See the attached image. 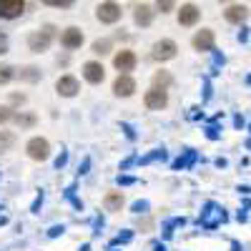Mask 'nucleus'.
I'll return each mask as SVG.
<instances>
[{"label":"nucleus","mask_w":251,"mask_h":251,"mask_svg":"<svg viewBox=\"0 0 251 251\" xmlns=\"http://www.w3.org/2000/svg\"><path fill=\"white\" fill-rule=\"evenodd\" d=\"M50 43H53V28H50V25L43 28V30H38V33H30V35H28V48H30L33 53L48 50Z\"/></svg>","instance_id":"nucleus-1"},{"label":"nucleus","mask_w":251,"mask_h":251,"mask_svg":"<svg viewBox=\"0 0 251 251\" xmlns=\"http://www.w3.org/2000/svg\"><path fill=\"white\" fill-rule=\"evenodd\" d=\"M121 15H123V10H121V5H118V3H113V0H106V3H100V5H98V10H96V18L100 20V23H106V25L118 23Z\"/></svg>","instance_id":"nucleus-2"},{"label":"nucleus","mask_w":251,"mask_h":251,"mask_svg":"<svg viewBox=\"0 0 251 251\" xmlns=\"http://www.w3.org/2000/svg\"><path fill=\"white\" fill-rule=\"evenodd\" d=\"M25 151H28V156H30L33 161H48V158H50V143H48L46 138L35 136V138H30V141L25 143Z\"/></svg>","instance_id":"nucleus-3"},{"label":"nucleus","mask_w":251,"mask_h":251,"mask_svg":"<svg viewBox=\"0 0 251 251\" xmlns=\"http://www.w3.org/2000/svg\"><path fill=\"white\" fill-rule=\"evenodd\" d=\"M143 103H146V108H151V111H161L169 106V91L166 88H151V91H146L143 96Z\"/></svg>","instance_id":"nucleus-4"},{"label":"nucleus","mask_w":251,"mask_h":251,"mask_svg":"<svg viewBox=\"0 0 251 251\" xmlns=\"http://www.w3.org/2000/svg\"><path fill=\"white\" fill-rule=\"evenodd\" d=\"M214 43H216V35H214V30H208V28H201V30L191 38V46H194V50H199V53H211V50H214Z\"/></svg>","instance_id":"nucleus-5"},{"label":"nucleus","mask_w":251,"mask_h":251,"mask_svg":"<svg viewBox=\"0 0 251 251\" xmlns=\"http://www.w3.org/2000/svg\"><path fill=\"white\" fill-rule=\"evenodd\" d=\"M113 93L118 98H131L136 93V80L131 78V73H118V78L113 80Z\"/></svg>","instance_id":"nucleus-6"},{"label":"nucleus","mask_w":251,"mask_h":251,"mask_svg":"<svg viewBox=\"0 0 251 251\" xmlns=\"http://www.w3.org/2000/svg\"><path fill=\"white\" fill-rule=\"evenodd\" d=\"M136 63H138V58H136L133 50H118V53L113 55V66H116L118 73H131V71H136Z\"/></svg>","instance_id":"nucleus-7"},{"label":"nucleus","mask_w":251,"mask_h":251,"mask_svg":"<svg viewBox=\"0 0 251 251\" xmlns=\"http://www.w3.org/2000/svg\"><path fill=\"white\" fill-rule=\"evenodd\" d=\"M55 91H58V96H63V98H73V96H78V91H80V83H78L75 75H60L58 83H55Z\"/></svg>","instance_id":"nucleus-8"},{"label":"nucleus","mask_w":251,"mask_h":251,"mask_svg":"<svg viewBox=\"0 0 251 251\" xmlns=\"http://www.w3.org/2000/svg\"><path fill=\"white\" fill-rule=\"evenodd\" d=\"M199 18H201L199 5H194V3H183L181 10H178V25H183V28H194V25L199 23Z\"/></svg>","instance_id":"nucleus-9"},{"label":"nucleus","mask_w":251,"mask_h":251,"mask_svg":"<svg viewBox=\"0 0 251 251\" xmlns=\"http://www.w3.org/2000/svg\"><path fill=\"white\" fill-rule=\"evenodd\" d=\"M176 50H178V46L174 43V40L163 38V40H158V43H153L151 55H153L156 60H171V58H176Z\"/></svg>","instance_id":"nucleus-10"},{"label":"nucleus","mask_w":251,"mask_h":251,"mask_svg":"<svg viewBox=\"0 0 251 251\" xmlns=\"http://www.w3.org/2000/svg\"><path fill=\"white\" fill-rule=\"evenodd\" d=\"M83 78H86L91 86H98V83H103V78H106V68H103L98 60H88L86 66H83Z\"/></svg>","instance_id":"nucleus-11"},{"label":"nucleus","mask_w":251,"mask_h":251,"mask_svg":"<svg viewBox=\"0 0 251 251\" xmlns=\"http://www.w3.org/2000/svg\"><path fill=\"white\" fill-rule=\"evenodd\" d=\"M60 46L66 48V50H75L83 46V33L80 28H66L60 33Z\"/></svg>","instance_id":"nucleus-12"},{"label":"nucleus","mask_w":251,"mask_h":251,"mask_svg":"<svg viewBox=\"0 0 251 251\" xmlns=\"http://www.w3.org/2000/svg\"><path fill=\"white\" fill-rule=\"evenodd\" d=\"M25 10V0H0V18H18Z\"/></svg>","instance_id":"nucleus-13"},{"label":"nucleus","mask_w":251,"mask_h":251,"mask_svg":"<svg viewBox=\"0 0 251 251\" xmlns=\"http://www.w3.org/2000/svg\"><path fill=\"white\" fill-rule=\"evenodd\" d=\"M224 18H226V23H231V25H241L249 18V8L246 5H228L224 10Z\"/></svg>","instance_id":"nucleus-14"},{"label":"nucleus","mask_w":251,"mask_h":251,"mask_svg":"<svg viewBox=\"0 0 251 251\" xmlns=\"http://www.w3.org/2000/svg\"><path fill=\"white\" fill-rule=\"evenodd\" d=\"M133 20H136V25L149 28V25L153 23V10H151V5H136V8H133Z\"/></svg>","instance_id":"nucleus-15"},{"label":"nucleus","mask_w":251,"mask_h":251,"mask_svg":"<svg viewBox=\"0 0 251 251\" xmlns=\"http://www.w3.org/2000/svg\"><path fill=\"white\" fill-rule=\"evenodd\" d=\"M103 206H106V211H121V206H123V194H121V191L106 194V199H103Z\"/></svg>","instance_id":"nucleus-16"},{"label":"nucleus","mask_w":251,"mask_h":251,"mask_svg":"<svg viewBox=\"0 0 251 251\" xmlns=\"http://www.w3.org/2000/svg\"><path fill=\"white\" fill-rule=\"evenodd\" d=\"M13 121L20 126V128H33V126L38 123L35 113H15V116H13Z\"/></svg>","instance_id":"nucleus-17"},{"label":"nucleus","mask_w":251,"mask_h":251,"mask_svg":"<svg viewBox=\"0 0 251 251\" xmlns=\"http://www.w3.org/2000/svg\"><path fill=\"white\" fill-rule=\"evenodd\" d=\"M15 146V133L13 131H0V153L10 151Z\"/></svg>","instance_id":"nucleus-18"},{"label":"nucleus","mask_w":251,"mask_h":251,"mask_svg":"<svg viewBox=\"0 0 251 251\" xmlns=\"http://www.w3.org/2000/svg\"><path fill=\"white\" fill-rule=\"evenodd\" d=\"M153 86H156V88H169V86H171V73H169V71L153 73Z\"/></svg>","instance_id":"nucleus-19"},{"label":"nucleus","mask_w":251,"mask_h":251,"mask_svg":"<svg viewBox=\"0 0 251 251\" xmlns=\"http://www.w3.org/2000/svg\"><path fill=\"white\" fill-rule=\"evenodd\" d=\"M15 78V68L13 66H5V63H0V86H5Z\"/></svg>","instance_id":"nucleus-20"},{"label":"nucleus","mask_w":251,"mask_h":251,"mask_svg":"<svg viewBox=\"0 0 251 251\" xmlns=\"http://www.w3.org/2000/svg\"><path fill=\"white\" fill-rule=\"evenodd\" d=\"M93 53L96 55H108L111 53V40H96V43H93Z\"/></svg>","instance_id":"nucleus-21"},{"label":"nucleus","mask_w":251,"mask_h":251,"mask_svg":"<svg viewBox=\"0 0 251 251\" xmlns=\"http://www.w3.org/2000/svg\"><path fill=\"white\" fill-rule=\"evenodd\" d=\"M20 78H23V80H30V83H33V80H40V71L30 66V68H25V71H20Z\"/></svg>","instance_id":"nucleus-22"},{"label":"nucleus","mask_w":251,"mask_h":251,"mask_svg":"<svg viewBox=\"0 0 251 251\" xmlns=\"http://www.w3.org/2000/svg\"><path fill=\"white\" fill-rule=\"evenodd\" d=\"M156 8L161 13H171V10H176V0H156Z\"/></svg>","instance_id":"nucleus-23"},{"label":"nucleus","mask_w":251,"mask_h":251,"mask_svg":"<svg viewBox=\"0 0 251 251\" xmlns=\"http://www.w3.org/2000/svg\"><path fill=\"white\" fill-rule=\"evenodd\" d=\"M13 108L10 106H3V108H0V123H8V121H13Z\"/></svg>","instance_id":"nucleus-24"},{"label":"nucleus","mask_w":251,"mask_h":251,"mask_svg":"<svg viewBox=\"0 0 251 251\" xmlns=\"http://www.w3.org/2000/svg\"><path fill=\"white\" fill-rule=\"evenodd\" d=\"M40 3H46V5H53V8H68L73 0H40Z\"/></svg>","instance_id":"nucleus-25"},{"label":"nucleus","mask_w":251,"mask_h":251,"mask_svg":"<svg viewBox=\"0 0 251 251\" xmlns=\"http://www.w3.org/2000/svg\"><path fill=\"white\" fill-rule=\"evenodd\" d=\"M3 53H8V35L0 30V55H3Z\"/></svg>","instance_id":"nucleus-26"},{"label":"nucleus","mask_w":251,"mask_h":251,"mask_svg":"<svg viewBox=\"0 0 251 251\" xmlns=\"http://www.w3.org/2000/svg\"><path fill=\"white\" fill-rule=\"evenodd\" d=\"M10 100H13V103H25V96H23V93H13Z\"/></svg>","instance_id":"nucleus-27"},{"label":"nucleus","mask_w":251,"mask_h":251,"mask_svg":"<svg viewBox=\"0 0 251 251\" xmlns=\"http://www.w3.org/2000/svg\"><path fill=\"white\" fill-rule=\"evenodd\" d=\"M219 3H231V0H219Z\"/></svg>","instance_id":"nucleus-28"}]
</instances>
